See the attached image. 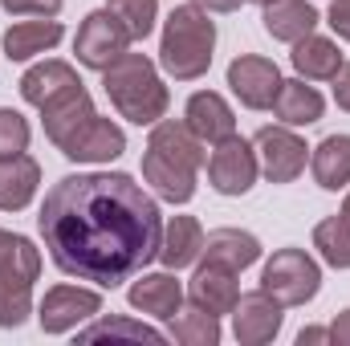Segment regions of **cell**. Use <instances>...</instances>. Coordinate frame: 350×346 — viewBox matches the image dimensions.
I'll return each instance as SVG.
<instances>
[{
    "label": "cell",
    "instance_id": "obj_1",
    "mask_svg": "<svg viewBox=\"0 0 350 346\" xmlns=\"http://www.w3.org/2000/svg\"><path fill=\"white\" fill-rule=\"evenodd\" d=\"M49 261L78 281L118 289L139 277L163 245V212L155 196L122 172L66 175L45 191L37 216Z\"/></svg>",
    "mask_w": 350,
    "mask_h": 346
},
{
    "label": "cell",
    "instance_id": "obj_2",
    "mask_svg": "<svg viewBox=\"0 0 350 346\" xmlns=\"http://www.w3.org/2000/svg\"><path fill=\"white\" fill-rule=\"evenodd\" d=\"M204 168V143L187 131V122L159 118L151 127L143 151V179L167 204H187L196 196V175Z\"/></svg>",
    "mask_w": 350,
    "mask_h": 346
},
{
    "label": "cell",
    "instance_id": "obj_3",
    "mask_svg": "<svg viewBox=\"0 0 350 346\" xmlns=\"http://www.w3.org/2000/svg\"><path fill=\"white\" fill-rule=\"evenodd\" d=\"M102 86H106L110 106L135 127H155L172 106V94H167L155 62L147 53L126 49L110 70H102Z\"/></svg>",
    "mask_w": 350,
    "mask_h": 346
},
{
    "label": "cell",
    "instance_id": "obj_4",
    "mask_svg": "<svg viewBox=\"0 0 350 346\" xmlns=\"http://www.w3.org/2000/svg\"><path fill=\"white\" fill-rule=\"evenodd\" d=\"M216 49V25L204 8L179 4L163 21V41H159V66L175 82H196L208 74Z\"/></svg>",
    "mask_w": 350,
    "mask_h": 346
},
{
    "label": "cell",
    "instance_id": "obj_5",
    "mask_svg": "<svg viewBox=\"0 0 350 346\" xmlns=\"http://www.w3.org/2000/svg\"><path fill=\"white\" fill-rule=\"evenodd\" d=\"M261 289L273 302H281L285 310L306 306L322 289V269L306 249H277L261 273Z\"/></svg>",
    "mask_w": 350,
    "mask_h": 346
},
{
    "label": "cell",
    "instance_id": "obj_6",
    "mask_svg": "<svg viewBox=\"0 0 350 346\" xmlns=\"http://www.w3.org/2000/svg\"><path fill=\"white\" fill-rule=\"evenodd\" d=\"M131 49V33L122 29V21L110 12V8H98L90 12L78 29V41H74V53L86 70H110L122 53Z\"/></svg>",
    "mask_w": 350,
    "mask_h": 346
},
{
    "label": "cell",
    "instance_id": "obj_7",
    "mask_svg": "<svg viewBox=\"0 0 350 346\" xmlns=\"http://www.w3.org/2000/svg\"><path fill=\"white\" fill-rule=\"evenodd\" d=\"M257 172H261L257 147L245 143L241 135L220 139V143L212 147V155H208V179H212V187H216L220 196H245V191L257 183Z\"/></svg>",
    "mask_w": 350,
    "mask_h": 346
},
{
    "label": "cell",
    "instance_id": "obj_8",
    "mask_svg": "<svg viewBox=\"0 0 350 346\" xmlns=\"http://www.w3.org/2000/svg\"><path fill=\"white\" fill-rule=\"evenodd\" d=\"M41 277V253L29 245L12 265L0 269V326L16 330L33 314V281Z\"/></svg>",
    "mask_w": 350,
    "mask_h": 346
},
{
    "label": "cell",
    "instance_id": "obj_9",
    "mask_svg": "<svg viewBox=\"0 0 350 346\" xmlns=\"http://www.w3.org/2000/svg\"><path fill=\"white\" fill-rule=\"evenodd\" d=\"M102 314V293L98 289H78V285H53L37 310V322L45 334H70L82 322Z\"/></svg>",
    "mask_w": 350,
    "mask_h": 346
},
{
    "label": "cell",
    "instance_id": "obj_10",
    "mask_svg": "<svg viewBox=\"0 0 350 346\" xmlns=\"http://www.w3.org/2000/svg\"><path fill=\"white\" fill-rule=\"evenodd\" d=\"M253 147H257V163H261L269 183H293L306 172V151L310 147L289 127H261Z\"/></svg>",
    "mask_w": 350,
    "mask_h": 346
},
{
    "label": "cell",
    "instance_id": "obj_11",
    "mask_svg": "<svg viewBox=\"0 0 350 346\" xmlns=\"http://www.w3.org/2000/svg\"><path fill=\"white\" fill-rule=\"evenodd\" d=\"M281 70L269 62V57H257V53H241L232 66H228V86L241 98V106L249 110H269L277 90H281Z\"/></svg>",
    "mask_w": 350,
    "mask_h": 346
},
{
    "label": "cell",
    "instance_id": "obj_12",
    "mask_svg": "<svg viewBox=\"0 0 350 346\" xmlns=\"http://www.w3.org/2000/svg\"><path fill=\"white\" fill-rule=\"evenodd\" d=\"M281 310H285V306H281V302H273L265 289L241 293V302H237V310H232L237 343H241V346L273 343V338L281 334V322H285V314H281Z\"/></svg>",
    "mask_w": 350,
    "mask_h": 346
},
{
    "label": "cell",
    "instance_id": "obj_13",
    "mask_svg": "<svg viewBox=\"0 0 350 346\" xmlns=\"http://www.w3.org/2000/svg\"><path fill=\"white\" fill-rule=\"evenodd\" d=\"M183 122H187V131H191L204 147H216L220 139L237 135V114H232V106H228L220 94H212V90H200V94L187 98Z\"/></svg>",
    "mask_w": 350,
    "mask_h": 346
},
{
    "label": "cell",
    "instance_id": "obj_14",
    "mask_svg": "<svg viewBox=\"0 0 350 346\" xmlns=\"http://www.w3.org/2000/svg\"><path fill=\"white\" fill-rule=\"evenodd\" d=\"M187 297H191L200 310L216 314V318H220V314H232V310H237V302H241L237 273H232V269H224V265H212V261H204V265L191 273Z\"/></svg>",
    "mask_w": 350,
    "mask_h": 346
},
{
    "label": "cell",
    "instance_id": "obj_15",
    "mask_svg": "<svg viewBox=\"0 0 350 346\" xmlns=\"http://www.w3.org/2000/svg\"><path fill=\"white\" fill-rule=\"evenodd\" d=\"M74 90H82V78H78V70L70 62H41L21 78V98L29 106H37V110L70 98Z\"/></svg>",
    "mask_w": 350,
    "mask_h": 346
},
{
    "label": "cell",
    "instance_id": "obj_16",
    "mask_svg": "<svg viewBox=\"0 0 350 346\" xmlns=\"http://www.w3.org/2000/svg\"><path fill=\"white\" fill-rule=\"evenodd\" d=\"M122 151H126L122 127L110 122V118H102V114H94L86 127L74 135V143H70L62 155L74 159V163H110V159H118Z\"/></svg>",
    "mask_w": 350,
    "mask_h": 346
},
{
    "label": "cell",
    "instance_id": "obj_17",
    "mask_svg": "<svg viewBox=\"0 0 350 346\" xmlns=\"http://www.w3.org/2000/svg\"><path fill=\"white\" fill-rule=\"evenodd\" d=\"M131 306L139 314H151L159 322H172L175 314L183 310V285L175 281V269L167 273H143L135 285H131Z\"/></svg>",
    "mask_w": 350,
    "mask_h": 346
},
{
    "label": "cell",
    "instance_id": "obj_18",
    "mask_svg": "<svg viewBox=\"0 0 350 346\" xmlns=\"http://www.w3.org/2000/svg\"><path fill=\"white\" fill-rule=\"evenodd\" d=\"M98 110H94V98H90V90H74L70 98H62V102H53V106H45L41 110V122H45V139L57 147V151H66L70 143H74V135L86 127L90 118H94Z\"/></svg>",
    "mask_w": 350,
    "mask_h": 346
},
{
    "label": "cell",
    "instance_id": "obj_19",
    "mask_svg": "<svg viewBox=\"0 0 350 346\" xmlns=\"http://www.w3.org/2000/svg\"><path fill=\"white\" fill-rule=\"evenodd\" d=\"M261 21H265V33L273 41H285V45H297L301 37H310L318 29V8L306 4V0H269L261 4Z\"/></svg>",
    "mask_w": 350,
    "mask_h": 346
},
{
    "label": "cell",
    "instance_id": "obj_20",
    "mask_svg": "<svg viewBox=\"0 0 350 346\" xmlns=\"http://www.w3.org/2000/svg\"><path fill=\"white\" fill-rule=\"evenodd\" d=\"M41 187V163L33 155H4L0 159V212H21Z\"/></svg>",
    "mask_w": 350,
    "mask_h": 346
},
{
    "label": "cell",
    "instance_id": "obj_21",
    "mask_svg": "<svg viewBox=\"0 0 350 346\" xmlns=\"http://www.w3.org/2000/svg\"><path fill=\"white\" fill-rule=\"evenodd\" d=\"M62 21L53 16H37V21H16L8 33H4V57L8 62H29L37 53H49L57 41H62Z\"/></svg>",
    "mask_w": 350,
    "mask_h": 346
},
{
    "label": "cell",
    "instance_id": "obj_22",
    "mask_svg": "<svg viewBox=\"0 0 350 346\" xmlns=\"http://www.w3.org/2000/svg\"><path fill=\"white\" fill-rule=\"evenodd\" d=\"M200 257L241 273V269H249V265L261 261V241L253 232H241V228H216V232L204 237V253Z\"/></svg>",
    "mask_w": 350,
    "mask_h": 346
},
{
    "label": "cell",
    "instance_id": "obj_23",
    "mask_svg": "<svg viewBox=\"0 0 350 346\" xmlns=\"http://www.w3.org/2000/svg\"><path fill=\"white\" fill-rule=\"evenodd\" d=\"M269 110L277 114L281 127H314L322 118L326 102H322V94L314 86H306V78H293V82H281Z\"/></svg>",
    "mask_w": 350,
    "mask_h": 346
},
{
    "label": "cell",
    "instance_id": "obj_24",
    "mask_svg": "<svg viewBox=\"0 0 350 346\" xmlns=\"http://www.w3.org/2000/svg\"><path fill=\"white\" fill-rule=\"evenodd\" d=\"M289 62H293L297 78H306V82H330V78L342 70V49H338L330 37L310 33V37H301V41L293 45Z\"/></svg>",
    "mask_w": 350,
    "mask_h": 346
},
{
    "label": "cell",
    "instance_id": "obj_25",
    "mask_svg": "<svg viewBox=\"0 0 350 346\" xmlns=\"http://www.w3.org/2000/svg\"><path fill=\"white\" fill-rule=\"evenodd\" d=\"M204 253V228L196 216H172L163 224V245H159V261L163 269H187Z\"/></svg>",
    "mask_w": 350,
    "mask_h": 346
},
{
    "label": "cell",
    "instance_id": "obj_26",
    "mask_svg": "<svg viewBox=\"0 0 350 346\" xmlns=\"http://www.w3.org/2000/svg\"><path fill=\"white\" fill-rule=\"evenodd\" d=\"M310 168H314L318 187L342 191V187L350 183V135H326V139L314 147Z\"/></svg>",
    "mask_w": 350,
    "mask_h": 346
},
{
    "label": "cell",
    "instance_id": "obj_27",
    "mask_svg": "<svg viewBox=\"0 0 350 346\" xmlns=\"http://www.w3.org/2000/svg\"><path fill=\"white\" fill-rule=\"evenodd\" d=\"M314 249L322 253L326 265L350 269V196H347V204H342L338 216H326V220L314 228Z\"/></svg>",
    "mask_w": 350,
    "mask_h": 346
},
{
    "label": "cell",
    "instance_id": "obj_28",
    "mask_svg": "<svg viewBox=\"0 0 350 346\" xmlns=\"http://www.w3.org/2000/svg\"><path fill=\"white\" fill-rule=\"evenodd\" d=\"M172 338L183 346H216L220 343V318L200 310L196 302L172 318Z\"/></svg>",
    "mask_w": 350,
    "mask_h": 346
},
{
    "label": "cell",
    "instance_id": "obj_29",
    "mask_svg": "<svg viewBox=\"0 0 350 346\" xmlns=\"http://www.w3.org/2000/svg\"><path fill=\"white\" fill-rule=\"evenodd\" d=\"M98 338H135V343H167L163 330L131 322V318H98L86 330H78V343H98Z\"/></svg>",
    "mask_w": 350,
    "mask_h": 346
},
{
    "label": "cell",
    "instance_id": "obj_30",
    "mask_svg": "<svg viewBox=\"0 0 350 346\" xmlns=\"http://www.w3.org/2000/svg\"><path fill=\"white\" fill-rule=\"evenodd\" d=\"M106 8L122 21L131 41H147L155 29V16H159V0H110Z\"/></svg>",
    "mask_w": 350,
    "mask_h": 346
},
{
    "label": "cell",
    "instance_id": "obj_31",
    "mask_svg": "<svg viewBox=\"0 0 350 346\" xmlns=\"http://www.w3.org/2000/svg\"><path fill=\"white\" fill-rule=\"evenodd\" d=\"M29 135H33V131H29L25 114L0 106V159H4V155H21V151H29Z\"/></svg>",
    "mask_w": 350,
    "mask_h": 346
},
{
    "label": "cell",
    "instance_id": "obj_32",
    "mask_svg": "<svg viewBox=\"0 0 350 346\" xmlns=\"http://www.w3.org/2000/svg\"><path fill=\"white\" fill-rule=\"evenodd\" d=\"M12 16H57L62 0H0Z\"/></svg>",
    "mask_w": 350,
    "mask_h": 346
},
{
    "label": "cell",
    "instance_id": "obj_33",
    "mask_svg": "<svg viewBox=\"0 0 350 346\" xmlns=\"http://www.w3.org/2000/svg\"><path fill=\"white\" fill-rule=\"evenodd\" d=\"M29 245H33L29 237H12V232H4V228H0V269H4V265H12V261L29 249Z\"/></svg>",
    "mask_w": 350,
    "mask_h": 346
},
{
    "label": "cell",
    "instance_id": "obj_34",
    "mask_svg": "<svg viewBox=\"0 0 350 346\" xmlns=\"http://www.w3.org/2000/svg\"><path fill=\"white\" fill-rule=\"evenodd\" d=\"M326 21H330V29H334L342 41H350V0H334Z\"/></svg>",
    "mask_w": 350,
    "mask_h": 346
},
{
    "label": "cell",
    "instance_id": "obj_35",
    "mask_svg": "<svg viewBox=\"0 0 350 346\" xmlns=\"http://www.w3.org/2000/svg\"><path fill=\"white\" fill-rule=\"evenodd\" d=\"M330 82H334V102H338V110L350 114V62H342V70H338Z\"/></svg>",
    "mask_w": 350,
    "mask_h": 346
},
{
    "label": "cell",
    "instance_id": "obj_36",
    "mask_svg": "<svg viewBox=\"0 0 350 346\" xmlns=\"http://www.w3.org/2000/svg\"><path fill=\"white\" fill-rule=\"evenodd\" d=\"M330 343L350 346V310H342V314L334 318V326H330Z\"/></svg>",
    "mask_w": 350,
    "mask_h": 346
},
{
    "label": "cell",
    "instance_id": "obj_37",
    "mask_svg": "<svg viewBox=\"0 0 350 346\" xmlns=\"http://www.w3.org/2000/svg\"><path fill=\"white\" fill-rule=\"evenodd\" d=\"M297 343H301V346H314V343H330V330H326V326H306V330L297 334Z\"/></svg>",
    "mask_w": 350,
    "mask_h": 346
},
{
    "label": "cell",
    "instance_id": "obj_38",
    "mask_svg": "<svg viewBox=\"0 0 350 346\" xmlns=\"http://www.w3.org/2000/svg\"><path fill=\"white\" fill-rule=\"evenodd\" d=\"M196 8H204V12H232V8H241V0H191Z\"/></svg>",
    "mask_w": 350,
    "mask_h": 346
},
{
    "label": "cell",
    "instance_id": "obj_39",
    "mask_svg": "<svg viewBox=\"0 0 350 346\" xmlns=\"http://www.w3.org/2000/svg\"><path fill=\"white\" fill-rule=\"evenodd\" d=\"M253 4H269V0H253Z\"/></svg>",
    "mask_w": 350,
    "mask_h": 346
}]
</instances>
